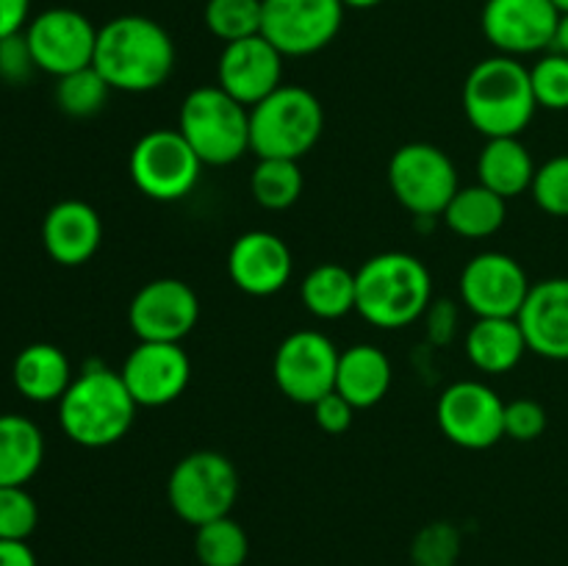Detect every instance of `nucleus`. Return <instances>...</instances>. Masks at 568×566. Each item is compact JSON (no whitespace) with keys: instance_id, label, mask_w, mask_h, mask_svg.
<instances>
[{"instance_id":"f3484780","label":"nucleus","mask_w":568,"mask_h":566,"mask_svg":"<svg viewBox=\"0 0 568 566\" xmlns=\"http://www.w3.org/2000/svg\"><path fill=\"white\" fill-rule=\"evenodd\" d=\"M120 375L139 408H164L186 392L192 358L181 344L139 342L122 361Z\"/></svg>"},{"instance_id":"4be33fe9","label":"nucleus","mask_w":568,"mask_h":566,"mask_svg":"<svg viewBox=\"0 0 568 566\" xmlns=\"http://www.w3.org/2000/svg\"><path fill=\"white\" fill-rule=\"evenodd\" d=\"M72 372L70 358L61 347L50 342H33L17 353L11 364V383L22 400L37 405L59 403L70 388Z\"/></svg>"},{"instance_id":"c85d7f7f","label":"nucleus","mask_w":568,"mask_h":566,"mask_svg":"<svg viewBox=\"0 0 568 566\" xmlns=\"http://www.w3.org/2000/svg\"><path fill=\"white\" fill-rule=\"evenodd\" d=\"M305 186L300 161L258 159L250 175V194L266 211H286L300 200Z\"/></svg>"},{"instance_id":"f704fd0d","label":"nucleus","mask_w":568,"mask_h":566,"mask_svg":"<svg viewBox=\"0 0 568 566\" xmlns=\"http://www.w3.org/2000/svg\"><path fill=\"white\" fill-rule=\"evenodd\" d=\"M39 525V505L26 486H0V538L28 542Z\"/></svg>"},{"instance_id":"4468645a","label":"nucleus","mask_w":568,"mask_h":566,"mask_svg":"<svg viewBox=\"0 0 568 566\" xmlns=\"http://www.w3.org/2000/svg\"><path fill=\"white\" fill-rule=\"evenodd\" d=\"M560 11L552 0H486L483 37L503 55H541L552 50Z\"/></svg>"},{"instance_id":"a878e982","label":"nucleus","mask_w":568,"mask_h":566,"mask_svg":"<svg viewBox=\"0 0 568 566\" xmlns=\"http://www.w3.org/2000/svg\"><path fill=\"white\" fill-rule=\"evenodd\" d=\"M44 464V433L31 416L0 414V486H26Z\"/></svg>"},{"instance_id":"a211bd4d","label":"nucleus","mask_w":568,"mask_h":566,"mask_svg":"<svg viewBox=\"0 0 568 566\" xmlns=\"http://www.w3.org/2000/svg\"><path fill=\"white\" fill-rule=\"evenodd\" d=\"M283 61L286 55L270 39L255 33L239 42L222 44L220 61H216V83L239 103L253 109L255 103L283 87Z\"/></svg>"},{"instance_id":"a19ab883","label":"nucleus","mask_w":568,"mask_h":566,"mask_svg":"<svg viewBox=\"0 0 568 566\" xmlns=\"http://www.w3.org/2000/svg\"><path fill=\"white\" fill-rule=\"evenodd\" d=\"M31 22V0H0V39L26 31Z\"/></svg>"},{"instance_id":"c9c22d12","label":"nucleus","mask_w":568,"mask_h":566,"mask_svg":"<svg viewBox=\"0 0 568 566\" xmlns=\"http://www.w3.org/2000/svg\"><path fill=\"white\" fill-rule=\"evenodd\" d=\"M532 200L538 209L549 216H568V153L552 155L536 170L530 186Z\"/></svg>"},{"instance_id":"2eb2a0df","label":"nucleus","mask_w":568,"mask_h":566,"mask_svg":"<svg viewBox=\"0 0 568 566\" xmlns=\"http://www.w3.org/2000/svg\"><path fill=\"white\" fill-rule=\"evenodd\" d=\"M200 297L181 277H155L133 294L128 322L139 342L181 344L197 327Z\"/></svg>"},{"instance_id":"473e14b6","label":"nucleus","mask_w":568,"mask_h":566,"mask_svg":"<svg viewBox=\"0 0 568 566\" xmlns=\"http://www.w3.org/2000/svg\"><path fill=\"white\" fill-rule=\"evenodd\" d=\"M464 553V536L453 522H430L410 542L414 566H458Z\"/></svg>"},{"instance_id":"5701e85b","label":"nucleus","mask_w":568,"mask_h":566,"mask_svg":"<svg viewBox=\"0 0 568 566\" xmlns=\"http://www.w3.org/2000/svg\"><path fill=\"white\" fill-rule=\"evenodd\" d=\"M466 358L486 375H505L516 370L530 353L525 331L516 316H477L466 331Z\"/></svg>"},{"instance_id":"9b49d317","label":"nucleus","mask_w":568,"mask_h":566,"mask_svg":"<svg viewBox=\"0 0 568 566\" xmlns=\"http://www.w3.org/2000/svg\"><path fill=\"white\" fill-rule=\"evenodd\" d=\"M22 33H26L39 72L61 78L83 70V67H92L98 28L83 11L70 9V6H53V9L33 14Z\"/></svg>"},{"instance_id":"b1692460","label":"nucleus","mask_w":568,"mask_h":566,"mask_svg":"<svg viewBox=\"0 0 568 566\" xmlns=\"http://www.w3.org/2000/svg\"><path fill=\"white\" fill-rule=\"evenodd\" d=\"M394 370L388 355L375 344H353L338 355L336 392L355 405V411L372 408L388 394Z\"/></svg>"},{"instance_id":"412c9836","label":"nucleus","mask_w":568,"mask_h":566,"mask_svg":"<svg viewBox=\"0 0 568 566\" xmlns=\"http://www.w3.org/2000/svg\"><path fill=\"white\" fill-rule=\"evenodd\" d=\"M516 320L530 353L547 361H568V277L532 283Z\"/></svg>"},{"instance_id":"f03ea898","label":"nucleus","mask_w":568,"mask_h":566,"mask_svg":"<svg viewBox=\"0 0 568 566\" xmlns=\"http://www.w3.org/2000/svg\"><path fill=\"white\" fill-rule=\"evenodd\" d=\"M55 405L64 436L87 449H103L122 442L139 411L120 370H111L100 361L83 366Z\"/></svg>"},{"instance_id":"39448f33","label":"nucleus","mask_w":568,"mask_h":566,"mask_svg":"<svg viewBox=\"0 0 568 566\" xmlns=\"http://www.w3.org/2000/svg\"><path fill=\"white\" fill-rule=\"evenodd\" d=\"M325 131V109L320 98L297 83L281 89L250 109V150L258 159H292L308 155Z\"/></svg>"},{"instance_id":"c756f323","label":"nucleus","mask_w":568,"mask_h":566,"mask_svg":"<svg viewBox=\"0 0 568 566\" xmlns=\"http://www.w3.org/2000/svg\"><path fill=\"white\" fill-rule=\"evenodd\" d=\"M194 555L203 566H244L250 555L247 530L233 516L194 527Z\"/></svg>"},{"instance_id":"2f4dec72","label":"nucleus","mask_w":568,"mask_h":566,"mask_svg":"<svg viewBox=\"0 0 568 566\" xmlns=\"http://www.w3.org/2000/svg\"><path fill=\"white\" fill-rule=\"evenodd\" d=\"M205 28L222 44L239 42L261 33L264 0H209L205 3Z\"/></svg>"},{"instance_id":"393cba45","label":"nucleus","mask_w":568,"mask_h":566,"mask_svg":"<svg viewBox=\"0 0 568 566\" xmlns=\"http://www.w3.org/2000/svg\"><path fill=\"white\" fill-rule=\"evenodd\" d=\"M536 170L532 153L519 137L486 139L480 155H477V183L505 200L530 192Z\"/></svg>"},{"instance_id":"dca6fc26","label":"nucleus","mask_w":568,"mask_h":566,"mask_svg":"<svg viewBox=\"0 0 568 566\" xmlns=\"http://www.w3.org/2000/svg\"><path fill=\"white\" fill-rule=\"evenodd\" d=\"M530 286L525 266L499 250L477 253L458 283L460 300L475 316H519Z\"/></svg>"},{"instance_id":"f8f14e48","label":"nucleus","mask_w":568,"mask_h":566,"mask_svg":"<svg viewBox=\"0 0 568 566\" xmlns=\"http://www.w3.org/2000/svg\"><path fill=\"white\" fill-rule=\"evenodd\" d=\"M344 11L342 0H264L261 37L286 59L314 55L338 37Z\"/></svg>"},{"instance_id":"a18cd8bd","label":"nucleus","mask_w":568,"mask_h":566,"mask_svg":"<svg viewBox=\"0 0 568 566\" xmlns=\"http://www.w3.org/2000/svg\"><path fill=\"white\" fill-rule=\"evenodd\" d=\"M552 3L558 6V11H560V14H566V11H568V0H552Z\"/></svg>"},{"instance_id":"7c9ffc66","label":"nucleus","mask_w":568,"mask_h":566,"mask_svg":"<svg viewBox=\"0 0 568 566\" xmlns=\"http://www.w3.org/2000/svg\"><path fill=\"white\" fill-rule=\"evenodd\" d=\"M111 92L114 89L105 83V78L100 75L94 67H83V70L70 72V75L55 78V105L64 111L67 117H75V120H89V117H98L100 111L109 103Z\"/></svg>"},{"instance_id":"e433bc0d","label":"nucleus","mask_w":568,"mask_h":566,"mask_svg":"<svg viewBox=\"0 0 568 566\" xmlns=\"http://www.w3.org/2000/svg\"><path fill=\"white\" fill-rule=\"evenodd\" d=\"M547 408L538 400L530 397H516L505 403V438L514 442H536L547 431Z\"/></svg>"},{"instance_id":"ddd939ff","label":"nucleus","mask_w":568,"mask_h":566,"mask_svg":"<svg viewBox=\"0 0 568 566\" xmlns=\"http://www.w3.org/2000/svg\"><path fill=\"white\" fill-rule=\"evenodd\" d=\"M444 436L464 449H488L505 438V400L483 381H455L436 403Z\"/></svg>"},{"instance_id":"aec40b11","label":"nucleus","mask_w":568,"mask_h":566,"mask_svg":"<svg viewBox=\"0 0 568 566\" xmlns=\"http://www.w3.org/2000/svg\"><path fill=\"white\" fill-rule=\"evenodd\" d=\"M103 242V220L87 200L67 198L50 205L42 220V247L59 266H83Z\"/></svg>"},{"instance_id":"bb28decb","label":"nucleus","mask_w":568,"mask_h":566,"mask_svg":"<svg viewBox=\"0 0 568 566\" xmlns=\"http://www.w3.org/2000/svg\"><path fill=\"white\" fill-rule=\"evenodd\" d=\"M444 225L460 239H488L508 220V200L483 183L460 186L442 214Z\"/></svg>"},{"instance_id":"c03bdc74","label":"nucleus","mask_w":568,"mask_h":566,"mask_svg":"<svg viewBox=\"0 0 568 566\" xmlns=\"http://www.w3.org/2000/svg\"><path fill=\"white\" fill-rule=\"evenodd\" d=\"M344 9H355V11H366V9H375L381 6L383 0H342Z\"/></svg>"},{"instance_id":"423d86ee","label":"nucleus","mask_w":568,"mask_h":566,"mask_svg":"<svg viewBox=\"0 0 568 566\" xmlns=\"http://www.w3.org/2000/svg\"><path fill=\"white\" fill-rule=\"evenodd\" d=\"M178 131L203 164L227 166L250 150V109L220 83L197 87L183 98Z\"/></svg>"},{"instance_id":"58836bf2","label":"nucleus","mask_w":568,"mask_h":566,"mask_svg":"<svg viewBox=\"0 0 568 566\" xmlns=\"http://www.w3.org/2000/svg\"><path fill=\"white\" fill-rule=\"evenodd\" d=\"M311 408H314V420L320 425V431L331 433V436H342V433H347L353 427L355 405L349 400H344L336 388L331 394H325L322 400H316Z\"/></svg>"},{"instance_id":"1a4fd4ad","label":"nucleus","mask_w":568,"mask_h":566,"mask_svg":"<svg viewBox=\"0 0 568 566\" xmlns=\"http://www.w3.org/2000/svg\"><path fill=\"white\" fill-rule=\"evenodd\" d=\"M203 161L178 128H153L133 144L128 172L144 198L175 203L189 198L203 175Z\"/></svg>"},{"instance_id":"ea45409f","label":"nucleus","mask_w":568,"mask_h":566,"mask_svg":"<svg viewBox=\"0 0 568 566\" xmlns=\"http://www.w3.org/2000/svg\"><path fill=\"white\" fill-rule=\"evenodd\" d=\"M427 325H430V338L438 344H447L458 327V309L453 300H438L427 309Z\"/></svg>"},{"instance_id":"6ab92c4d","label":"nucleus","mask_w":568,"mask_h":566,"mask_svg":"<svg viewBox=\"0 0 568 566\" xmlns=\"http://www.w3.org/2000/svg\"><path fill=\"white\" fill-rule=\"evenodd\" d=\"M294 272V255L286 239L272 231H247L227 250V277L250 297H272Z\"/></svg>"},{"instance_id":"79ce46f5","label":"nucleus","mask_w":568,"mask_h":566,"mask_svg":"<svg viewBox=\"0 0 568 566\" xmlns=\"http://www.w3.org/2000/svg\"><path fill=\"white\" fill-rule=\"evenodd\" d=\"M0 566H39L31 544L0 538Z\"/></svg>"},{"instance_id":"72a5a7b5","label":"nucleus","mask_w":568,"mask_h":566,"mask_svg":"<svg viewBox=\"0 0 568 566\" xmlns=\"http://www.w3.org/2000/svg\"><path fill=\"white\" fill-rule=\"evenodd\" d=\"M530 83L538 109L568 111V55L558 50L538 55L530 67Z\"/></svg>"},{"instance_id":"4c0bfd02","label":"nucleus","mask_w":568,"mask_h":566,"mask_svg":"<svg viewBox=\"0 0 568 566\" xmlns=\"http://www.w3.org/2000/svg\"><path fill=\"white\" fill-rule=\"evenodd\" d=\"M33 72H39V67L33 61L31 48H28L26 33L0 39V81L6 87H26Z\"/></svg>"},{"instance_id":"9d476101","label":"nucleus","mask_w":568,"mask_h":566,"mask_svg":"<svg viewBox=\"0 0 568 566\" xmlns=\"http://www.w3.org/2000/svg\"><path fill=\"white\" fill-rule=\"evenodd\" d=\"M342 350L322 331H294L277 344L272 377L283 397L300 405H314L336 388Z\"/></svg>"},{"instance_id":"20e7f679","label":"nucleus","mask_w":568,"mask_h":566,"mask_svg":"<svg viewBox=\"0 0 568 566\" xmlns=\"http://www.w3.org/2000/svg\"><path fill=\"white\" fill-rule=\"evenodd\" d=\"M530 67L514 55L477 61L464 81V114L486 139L521 137L536 117Z\"/></svg>"},{"instance_id":"cd10ccee","label":"nucleus","mask_w":568,"mask_h":566,"mask_svg":"<svg viewBox=\"0 0 568 566\" xmlns=\"http://www.w3.org/2000/svg\"><path fill=\"white\" fill-rule=\"evenodd\" d=\"M300 300L316 320H342L355 311V272L336 261H325L303 277Z\"/></svg>"},{"instance_id":"0eeeda50","label":"nucleus","mask_w":568,"mask_h":566,"mask_svg":"<svg viewBox=\"0 0 568 566\" xmlns=\"http://www.w3.org/2000/svg\"><path fill=\"white\" fill-rule=\"evenodd\" d=\"M239 469L216 449H194L183 455L166 481V499L178 519L200 527L205 522L231 516L239 499Z\"/></svg>"},{"instance_id":"7ed1b4c3","label":"nucleus","mask_w":568,"mask_h":566,"mask_svg":"<svg viewBox=\"0 0 568 566\" xmlns=\"http://www.w3.org/2000/svg\"><path fill=\"white\" fill-rule=\"evenodd\" d=\"M433 277L425 261L403 250H386L355 270V311L381 331H399L427 314Z\"/></svg>"},{"instance_id":"f257e3e1","label":"nucleus","mask_w":568,"mask_h":566,"mask_svg":"<svg viewBox=\"0 0 568 566\" xmlns=\"http://www.w3.org/2000/svg\"><path fill=\"white\" fill-rule=\"evenodd\" d=\"M178 50L170 31L144 14H120L98 28L92 67L114 92L144 94L175 72Z\"/></svg>"},{"instance_id":"6e6552de","label":"nucleus","mask_w":568,"mask_h":566,"mask_svg":"<svg viewBox=\"0 0 568 566\" xmlns=\"http://www.w3.org/2000/svg\"><path fill=\"white\" fill-rule=\"evenodd\" d=\"M386 175L394 200L416 220H438L460 189L455 161L430 142H408L394 150Z\"/></svg>"},{"instance_id":"37998d69","label":"nucleus","mask_w":568,"mask_h":566,"mask_svg":"<svg viewBox=\"0 0 568 566\" xmlns=\"http://www.w3.org/2000/svg\"><path fill=\"white\" fill-rule=\"evenodd\" d=\"M552 50H558V53L568 55V11H566V14H560L558 33H555V44H552Z\"/></svg>"}]
</instances>
